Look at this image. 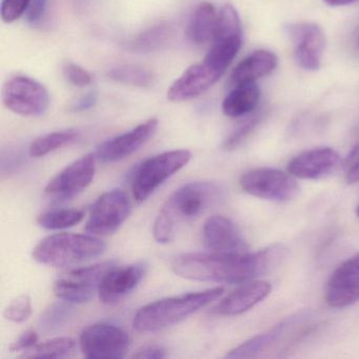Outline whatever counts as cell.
Masks as SVG:
<instances>
[{"label": "cell", "instance_id": "6da1fadb", "mask_svg": "<svg viewBox=\"0 0 359 359\" xmlns=\"http://www.w3.org/2000/svg\"><path fill=\"white\" fill-rule=\"evenodd\" d=\"M283 248L255 253H187L172 259L173 272L182 278L210 283H245L270 271L283 256Z\"/></svg>", "mask_w": 359, "mask_h": 359}, {"label": "cell", "instance_id": "7a4b0ae2", "mask_svg": "<svg viewBox=\"0 0 359 359\" xmlns=\"http://www.w3.org/2000/svg\"><path fill=\"white\" fill-rule=\"evenodd\" d=\"M222 190L215 184L194 182L175 191L159 210L154 222V238L157 243L173 241L178 231L215 205Z\"/></svg>", "mask_w": 359, "mask_h": 359}, {"label": "cell", "instance_id": "3957f363", "mask_svg": "<svg viewBox=\"0 0 359 359\" xmlns=\"http://www.w3.org/2000/svg\"><path fill=\"white\" fill-rule=\"evenodd\" d=\"M224 292V287H213L151 302L136 313L134 329L142 333H154L173 327L222 297Z\"/></svg>", "mask_w": 359, "mask_h": 359}, {"label": "cell", "instance_id": "277c9868", "mask_svg": "<svg viewBox=\"0 0 359 359\" xmlns=\"http://www.w3.org/2000/svg\"><path fill=\"white\" fill-rule=\"evenodd\" d=\"M106 248V243L94 235L60 233L43 239L33 249L32 256L39 264L65 268L95 259Z\"/></svg>", "mask_w": 359, "mask_h": 359}, {"label": "cell", "instance_id": "5b68a950", "mask_svg": "<svg viewBox=\"0 0 359 359\" xmlns=\"http://www.w3.org/2000/svg\"><path fill=\"white\" fill-rule=\"evenodd\" d=\"M192 158L189 150H173L151 157L134 174L132 193L137 203H142L165 180L188 165Z\"/></svg>", "mask_w": 359, "mask_h": 359}, {"label": "cell", "instance_id": "8992f818", "mask_svg": "<svg viewBox=\"0 0 359 359\" xmlns=\"http://www.w3.org/2000/svg\"><path fill=\"white\" fill-rule=\"evenodd\" d=\"M4 104L22 116H41L50 106V95L45 86L28 76H14L1 91Z\"/></svg>", "mask_w": 359, "mask_h": 359}, {"label": "cell", "instance_id": "52a82bcc", "mask_svg": "<svg viewBox=\"0 0 359 359\" xmlns=\"http://www.w3.org/2000/svg\"><path fill=\"white\" fill-rule=\"evenodd\" d=\"M116 266V262L109 260L93 266L75 269L67 276L60 277L54 283V294L56 297L70 304L90 302L96 292L98 293V287L104 275Z\"/></svg>", "mask_w": 359, "mask_h": 359}, {"label": "cell", "instance_id": "ba28073f", "mask_svg": "<svg viewBox=\"0 0 359 359\" xmlns=\"http://www.w3.org/2000/svg\"><path fill=\"white\" fill-rule=\"evenodd\" d=\"M241 186L252 196L273 201H292L300 191L293 175L271 168L254 169L243 174Z\"/></svg>", "mask_w": 359, "mask_h": 359}, {"label": "cell", "instance_id": "9c48e42d", "mask_svg": "<svg viewBox=\"0 0 359 359\" xmlns=\"http://www.w3.org/2000/svg\"><path fill=\"white\" fill-rule=\"evenodd\" d=\"M132 211L131 201L123 190L104 193L92 205L86 231L97 236H108L116 232Z\"/></svg>", "mask_w": 359, "mask_h": 359}, {"label": "cell", "instance_id": "30bf717a", "mask_svg": "<svg viewBox=\"0 0 359 359\" xmlns=\"http://www.w3.org/2000/svg\"><path fill=\"white\" fill-rule=\"evenodd\" d=\"M79 346L87 358H123L129 350L130 337L116 325L95 323L83 330Z\"/></svg>", "mask_w": 359, "mask_h": 359}, {"label": "cell", "instance_id": "8fae6325", "mask_svg": "<svg viewBox=\"0 0 359 359\" xmlns=\"http://www.w3.org/2000/svg\"><path fill=\"white\" fill-rule=\"evenodd\" d=\"M96 161V154L89 153L60 172L46 187L50 201L65 203L85 191L95 175Z\"/></svg>", "mask_w": 359, "mask_h": 359}, {"label": "cell", "instance_id": "7c38bea8", "mask_svg": "<svg viewBox=\"0 0 359 359\" xmlns=\"http://www.w3.org/2000/svg\"><path fill=\"white\" fill-rule=\"evenodd\" d=\"M157 128H158V121L156 118L149 119L132 129L131 131L126 132L116 137L102 142L96 150V157L98 161L104 163L123 161L131 156L144 144H147L154 135Z\"/></svg>", "mask_w": 359, "mask_h": 359}, {"label": "cell", "instance_id": "4fadbf2b", "mask_svg": "<svg viewBox=\"0 0 359 359\" xmlns=\"http://www.w3.org/2000/svg\"><path fill=\"white\" fill-rule=\"evenodd\" d=\"M224 73L212 66L207 60L193 65L187 69L180 79L168 90L170 102H180L198 97L213 87Z\"/></svg>", "mask_w": 359, "mask_h": 359}, {"label": "cell", "instance_id": "5bb4252c", "mask_svg": "<svg viewBox=\"0 0 359 359\" xmlns=\"http://www.w3.org/2000/svg\"><path fill=\"white\" fill-rule=\"evenodd\" d=\"M359 300V254L342 262L330 277L325 302L332 308L352 306Z\"/></svg>", "mask_w": 359, "mask_h": 359}, {"label": "cell", "instance_id": "9a60e30c", "mask_svg": "<svg viewBox=\"0 0 359 359\" xmlns=\"http://www.w3.org/2000/svg\"><path fill=\"white\" fill-rule=\"evenodd\" d=\"M146 262H136L127 266L111 269L100 283L98 296L107 304H116L131 294L140 285L147 273Z\"/></svg>", "mask_w": 359, "mask_h": 359}, {"label": "cell", "instance_id": "2e32d148", "mask_svg": "<svg viewBox=\"0 0 359 359\" xmlns=\"http://www.w3.org/2000/svg\"><path fill=\"white\" fill-rule=\"evenodd\" d=\"M203 243L210 253H245L248 245L232 220L214 215L203 224Z\"/></svg>", "mask_w": 359, "mask_h": 359}, {"label": "cell", "instance_id": "e0dca14e", "mask_svg": "<svg viewBox=\"0 0 359 359\" xmlns=\"http://www.w3.org/2000/svg\"><path fill=\"white\" fill-rule=\"evenodd\" d=\"M290 35L295 46V56L300 67L309 71L320 68L325 37L316 24H297L290 27Z\"/></svg>", "mask_w": 359, "mask_h": 359}, {"label": "cell", "instance_id": "ac0fdd59", "mask_svg": "<svg viewBox=\"0 0 359 359\" xmlns=\"http://www.w3.org/2000/svg\"><path fill=\"white\" fill-rule=\"evenodd\" d=\"M339 161V154L334 149H312L294 157L287 172L300 180H320L333 173Z\"/></svg>", "mask_w": 359, "mask_h": 359}, {"label": "cell", "instance_id": "d6986e66", "mask_svg": "<svg viewBox=\"0 0 359 359\" xmlns=\"http://www.w3.org/2000/svg\"><path fill=\"white\" fill-rule=\"evenodd\" d=\"M271 291L272 285L266 281L245 283L222 299L214 308V312L226 316L243 314L268 297Z\"/></svg>", "mask_w": 359, "mask_h": 359}, {"label": "cell", "instance_id": "ffe728a7", "mask_svg": "<svg viewBox=\"0 0 359 359\" xmlns=\"http://www.w3.org/2000/svg\"><path fill=\"white\" fill-rule=\"evenodd\" d=\"M277 66V57L272 52L259 50L245 57L237 65L231 75L234 86L254 83L257 79L272 73Z\"/></svg>", "mask_w": 359, "mask_h": 359}, {"label": "cell", "instance_id": "44dd1931", "mask_svg": "<svg viewBox=\"0 0 359 359\" xmlns=\"http://www.w3.org/2000/svg\"><path fill=\"white\" fill-rule=\"evenodd\" d=\"M218 14L212 4H199L191 16L187 29V35L191 43L195 45H203L212 41L215 33Z\"/></svg>", "mask_w": 359, "mask_h": 359}, {"label": "cell", "instance_id": "7402d4cb", "mask_svg": "<svg viewBox=\"0 0 359 359\" xmlns=\"http://www.w3.org/2000/svg\"><path fill=\"white\" fill-rule=\"evenodd\" d=\"M260 100V90L256 83L235 86L222 102V112L228 117L237 118L255 110Z\"/></svg>", "mask_w": 359, "mask_h": 359}, {"label": "cell", "instance_id": "603a6c76", "mask_svg": "<svg viewBox=\"0 0 359 359\" xmlns=\"http://www.w3.org/2000/svg\"><path fill=\"white\" fill-rule=\"evenodd\" d=\"M173 36V29L168 24H159L138 35L129 43V49L138 53H151L163 49Z\"/></svg>", "mask_w": 359, "mask_h": 359}, {"label": "cell", "instance_id": "cb8c5ba5", "mask_svg": "<svg viewBox=\"0 0 359 359\" xmlns=\"http://www.w3.org/2000/svg\"><path fill=\"white\" fill-rule=\"evenodd\" d=\"M108 77L123 85L136 88H151L156 83L152 71L136 65H121L109 70Z\"/></svg>", "mask_w": 359, "mask_h": 359}, {"label": "cell", "instance_id": "d4e9b609", "mask_svg": "<svg viewBox=\"0 0 359 359\" xmlns=\"http://www.w3.org/2000/svg\"><path fill=\"white\" fill-rule=\"evenodd\" d=\"M287 325H289V323L285 321V323L276 325L271 331L251 338V339L243 342L241 346L230 351V353L226 354V358H251V357L257 356L259 353L266 350L283 334Z\"/></svg>", "mask_w": 359, "mask_h": 359}, {"label": "cell", "instance_id": "484cf974", "mask_svg": "<svg viewBox=\"0 0 359 359\" xmlns=\"http://www.w3.org/2000/svg\"><path fill=\"white\" fill-rule=\"evenodd\" d=\"M76 351V342L72 338L57 337L37 344L20 355L26 358H66Z\"/></svg>", "mask_w": 359, "mask_h": 359}, {"label": "cell", "instance_id": "4316f807", "mask_svg": "<svg viewBox=\"0 0 359 359\" xmlns=\"http://www.w3.org/2000/svg\"><path fill=\"white\" fill-rule=\"evenodd\" d=\"M77 137H79V133L75 130H65V131L47 134L37 138L31 144L29 154L31 157L45 156L53 151L72 144Z\"/></svg>", "mask_w": 359, "mask_h": 359}, {"label": "cell", "instance_id": "83f0119b", "mask_svg": "<svg viewBox=\"0 0 359 359\" xmlns=\"http://www.w3.org/2000/svg\"><path fill=\"white\" fill-rule=\"evenodd\" d=\"M85 212L77 209H55L43 212L37 217L39 226L47 230H62L83 222Z\"/></svg>", "mask_w": 359, "mask_h": 359}, {"label": "cell", "instance_id": "f1b7e54d", "mask_svg": "<svg viewBox=\"0 0 359 359\" xmlns=\"http://www.w3.org/2000/svg\"><path fill=\"white\" fill-rule=\"evenodd\" d=\"M74 314V308L71 304L55 302L41 314L39 327L43 333H53L69 323Z\"/></svg>", "mask_w": 359, "mask_h": 359}, {"label": "cell", "instance_id": "f546056e", "mask_svg": "<svg viewBox=\"0 0 359 359\" xmlns=\"http://www.w3.org/2000/svg\"><path fill=\"white\" fill-rule=\"evenodd\" d=\"M241 36V24L238 13L232 6L226 5L218 13L213 41Z\"/></svg>", "mask_w": 359, "mask_h": 359}, {"label": "cell", "instance_id": "4dcf8cb0", "mask_svg": "<svg viewBox=\"0 0 359 359\" xmlns=\"http://www.w3.org/2000/svg\"><path fill=\"white\" fill-rule=\"evenodd\" d=\"M262 119V114H257L248 119L245 123H241V125L239 126L238 128H236V129L230 134V136L224 140V144H222L224 150L232 151L238 148V147L251 135L252 132L257 128Z\"/></svg>", "mask_w": 359, "mask_h": 359}, {"label": "cell", "instance_id": "1f68e13d", "mask_svg": "<svg viewBox=\"0 0 359 359\" xmlns=\"http://www.w3.org/2000/svg\"><path fill=\"white\" fill-rule=\"evenodd\" d=\"M32 314V300L28 294L18 296L4 312V317L12 323H24Z\"/></svg>", "mask_w": 359, "mask_h": 359}, {"label": "cell", "instance_id": "d6a6232c", "mask_svg": "<svg viewBox=\"0 0 359 359\" xmlns=\"http://www.w3.org/2000/svg\"><path fill=\"white\" fill-rule=\"evenodd\" d=\"M31 5V0H3L0 13L1 20L6 24H12L20 20Z\"/></svg>", "mask_w": 359, "mask_h": 359}, {"label": "cell", "instance_id": "836d02e7", "mask_svg": "<svg viewBox=\"0 0 359 359\" xmlns=\"http://www.w3.org/2000/svg\"><path fill=\"white\" fill-rule=\"evenodd\" d=\"M65 77L75 87L85 88L92 83V75L83 67L73 62H67L64 66Z\"/></svg>", "mask_w": 359, "mask_h": 359}, {"label": "cell", "instance_id": "e575fe53", "mask_svg": "<svg viewBox=\"0 0 359 359\" xmlns=\"http://www.w3.org/2000/svg\"><path fill=\"white\" fill-rule=\"evenodd\" d=\"M50 0H34L27 11V22L31 26H39L45 20Z\"/></svg>", "mask_w": 359, "mask_h": 359}, {"label": "cell", "instance_id": "d590c367", "mask_svg": "<svg viewBox=\"0 0 359 359\" xmlns=\"http://www.w3.org/2000/svg\"><path fill=\"white\" fill-rule=\"evenodd\" d=\"M346 180L348 184L359 182V142L352 149L346 159Z\"/></svg>", "mask_w": 359, "mask_h": 359}, {"label": "cell", "instance_id": "8d00e7d4", "mask_svg": "<svg viewBox=\"0 0 359 359\" xmlns=\"http://www.w3.org/2000/svg\"><path fill=\"white\" fill-rule=\"evenodd\" d=\"M37 344H39V335L34 330H28L18 337V339L12 344L10 348L12 352H22V354H24Z\"/></svg>", "mask_w": 359, "mask_h": 359}, {"label": "cell", "instance_id": "74e56055", "mask_svg": "<svg viewBox=\"0 0 359 359\" xmlns=\"http://www.w3.org/2000/svg\"><path fill=\"white\" fill-rule=\"evenodd\" d=\"M167 356V351L158 346H144L133 355L134 358L138 359H163Z\"/></svg>", "mask_w": 359, "mask_h": 359}, {"label": "cell", "instance_id": "f35d334b", "mask_svg": "<svg viewBox=\"0 0 359 359\" xmlns=\"http://www.w3.org/2000/svg\"><path fill=\"white\" fill-rule=\"evenodd\" d=\"M98 94L97 92L91 91L89 93L83 95V97L79 98L76 102L72 106V110L75 112H81V111L90 110L95 106L97 102Z\"/></svg>", "mask_w": 359, "mask_h": 359}, {"label": "cell", "instance_id": "ab89813d", "mask_svg": "<svg viewBox=\"0 0 359 359\" xmlns=\"http://www.w3.org/2000/svg\"><path fill=\"white\" fill-rule=\"evenodd\" d=\"M323 1L327 5L332 6V7H340V6H346L355 3L356 0H323Z\"/></svg>", "mask_w": 359, "mask_h": 359}, {"label": "cell", "instance_id": "60d3db41", "mask_svg": "<svg viewBox=\"0 0 359 359\" xmlns=\"http://www.w3.org/2000/svg\"><path fill=\"white\" fill-rule=\"evenodd\" d=\"M356 213H357V216H358V218H359V205H358V207H357Z\"/></svg>", "mask_w": 359, "mask_h": 359}, {"label": "cell", "instance_id": "b9f144b4", "mask_svg": "<svg viewBox=\"0 0 359 359\" xmlns=\"http://www.w3.org/2000/svg\"><path fill=\"white\" fill-rule=\"evenodd\" d=\"M358 47H359V39H358Z\"/></svg>", "mask_w": 359, "mask_h": 359}]
</instances>
